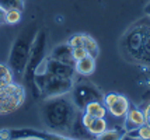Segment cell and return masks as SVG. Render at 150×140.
<instances>
[{
  "mask_svg": "<svg viewBox=\"0 0 150 140\" xmlns=\"http://www.w3.org/2000/svg\"><path fill=\"white\" fill-rule=\"evenodd\" d=\"M121 140H140V139H137V137H135V136H131V134H124V136H122V139Z\"/></svg>",
  "mask_w": 150,
  "mask_h": 140,
  "instance_id": "obj_28",
  "label": "cell"
},
{
  "mask_svg": "<svg viewBox=\"0 0 150 140\" xmlns=\"http://www.w3.org/2000/svg\"><path fill=\"white\" fill-rule=\"evenodd\" d=\"M124 134L115 129H107L97 136V140H121Z\"/></svg>",
  "mask_w": 150,
  "mask_h": 140,
  "instance_id": "obj_20",
  "label": "cell"
},
{
  "mask_svg": "<svg viewBox=\"0 0 150 140\" xmlns=\"http://www.w3.org/2000/svg\"><path fill=\"white\" fill-rule=\"evenodd\" d=\"M4 14H6V11L3 8H0V25L4 24Z\"/></svg>",
  "mask_w": 150,
  "mask_h": 140,
  "instance_id": "obj_29",
  "label": "cell"
},
{
  "mask_svg": "<svg viewBox=\"0 0 150 140\" xmlns=\"http://www.w3.org/2000/svg\"><path fill=\"white\" fill-rule=\"evenodd\" d=\"M144 14H146L147 17H150V1L144 6Z\"/></svg>",
  "mask_w": 150,
  "mask_h": 140,
  "instance_id": "obj_30",
  "label": "cell"
},
{
  "mask_svg": "<svg viewBox=\"0 0 150 140\" xmlns=\"http://www.w3.org/2000/svg\"><path fill=\"white\" fill-rule=\"evenodd\" d=\"M10 83H13V72L7 65L0 63V88L8 86Z\"/></svg>",
  "mask_w": 150,
  "mask_h": 140,
  "instance_id": "obj_18",
  "label": "cell"
},
{
  "mask_svg": "<svg viewBox=\"0 0 150 140\" xmlns=\"http://www.w3.org/2000/svg\"><path fill=\"white\" fill-rule=\"evenodd\" d=\"M10 136H11V140L25 139V137H37L41 140H74L65 134L55 133V132H44V130H38V129H30V127L10 129Z\"/></svg>",
  "mask_w": 150,
  "mask_h": 140,
  "instance_id": "obj_8",
  "label": "cell"
},
{
  "mask_svg": "<svg viewBox=\"0 0 150 140\" xmlns=\"http://www.w3.org/2000/svg\"><path fill=\"white\" fill-rule=\"evenodd\" d=\"M88 132L94 136H98L100 133H103L104 130L108 129V125H107V120L105 118H94L91 120V123L88 125Z\"/></svg>",
  "mask_w": 150,
  "mask_h": 140,
  "instance_id": "obj_17",
  "label": "cell"
},
{
  "mask_svg": "<svg viewBox=\"0 0 150 140\" xmlns=\"http://www.w3.org/2000/svg\"><path fill=\"white\" fill-rule=\"evenodd\" d=\"M72 55H73V59H74V62H77V60L83 59V58H86V56H88L87 51H86L83 46L73 48V49H72Z\"/></svg>",
  "mask_w": 150,
  "mask_h": 140,
  "instance_id": "obj_23",
  "label": "cell"
},
{
  "mask_svg": "<svg viewBox=\"0 0 150 140\" xmlns=\"http://www.w3.org/2000/svg\"><path fill=\"white\" fill-rule=\"evenodd\" d=\"M67 44L70 45V48H79V46H83V35H73L70 39L67 41Z\"/></svg>",
  "mask_w": 150,
  "mask_h": 140,
  "instance_id": "obj_24",
  "label": "cell"
},
{
  "mask_svg": "<svg viewBox=\"0 0 150 140\" xmlns=\"http://www.w3.org/2000/svg\"><path fill=\"white\" fill-rule=\"evenodd\" d=\"M37 32H38L37 23H30L16 38L13 46L10 49L8 65H7L10 67V70L13 72V74H17V76L24 74L27 62L30 58V52H31V46H33Z\"/></svg>",
  "mask_w": 150,
  "mask_h": 140,
  "instance_id": "obj_3",
  "label": "cell"
},
{
  "mask_svg": "<svg viewBox=\"0 0 150 140\" xmlns=\"http://www.w3.org/2000/svg\"><path fill=\"white\" fill-rule=\"evenodd\" d=\"M49 58L58 60V62H62L65 65H69V66H74V63H76L72 55V48H70V45L67 42L66 44H60V45L53 48L51 51Z\"/></svg>",
  "mask_w": 150,
  "mask_h": 140,
  "instance_id": "obj_11",
  "label": "cell"
},
{
  "mask_svg": "<svg viewBox=\"0 0 150 140\" xmlns=\"http://www.w3.org/2000/svg\"><path fill=\"white\" fill-rule=\"evenodd\" d=\"M83 112L88 113L91 118H105L107 108H105V105L101 101H93V102H88L86 105Z\"/></svg>",
  "mask_w": 150,
  "mask_h": 140,
  "instance_id": "obj_15",
  "label": "cell"
},
{
  "mask_svg": "<svg viewBox=\"0 0 150 140\" xmlns=\"http://www.w3.org/2000/svg\"><path fill=\"white\" fill-rule=\"evenodd\" d=\"M70 93H72V101L80 111H83L88 102L103 101V98H104L103 93L93 83L87 80H80L76 84H73Z\"/></svg>",
  "mask_w": 150,
  "mask_h": 140,
  "instance_id": "obj_7",
  "label": "cell"
},
{
  "mask_svg": "<svg viewBox=\"0 0 150 140\" xmlns=\"http://www.w3.org/2000/svg\"><path fill=\"white\" fill-rule=\"evenodd\" d=\"M83 48L87 51L88 56L91 58H97L98 53H100V46H98V42L93 37L90 35H83Z\"/></svg>",
  "mask_w": 150,
  "mask_h": 140,
  "instance_id": "obj_16",
  "label": "cell"
},
{
  "mask_svg": "<svg viewBox=\"0 0 150 140\" xmlns=\"http://www.w3.org/2000/svg\"><path fill=\"white\" fill-rule=\"evenodd\" d=\"M17 140H41V139H37V137H25V139H17Z\"/></svg>",
  "mask_w": 150,
  "mask_h": 140,
  "instance_id": "obj_31",
  "label": "cell"
},
{
  "mask_svg": "<svg viewBox=\"0 0 150 140\" xmlns=\"http://www.w3.org/2000/svg\"><path fill=\"white\" fill-rule=\"evenodd\" d=\"M46 39H48V32L46 30H38V32L35 35V39L33 42V46H31V52H30V58L27 62L25 70H24V80H25L27 86H30L33 88L35 94L38 95V90L34 84V77H35V72L38 66L42 63V60L45 59L46 56Z\"/></svg>",
  "mask_w": 150,
  "mask_h": 140,
  "instance_id": "obj_4",
  "label": "cell"
},
{
  "mask_svg": "<svg viewBox=\"0 0 150 140\" xmlns=\"http://www.w3.org/2000/svg\"><path fill=\"white\" fill-rule=\"evenodd\" d=\"M117 97H118V94L115 93H110V94H107V95H104V98H103V104L105 105V108H110L114 104V101L117 100Z\"/></svg>",
  "mask_w": 150,
  "mask_h": 140,
  "instance_id": "obj_25",
  "label": "cell"
},
{
  "mask_svg": "<svg viewBox=\"0 0 150 140\" xmlns=\"http://www.w3.org/2000/svg\"><path fill=\"white\" fill-rule=\"evenodd\" d=\"M81 112L72 101L65 95L49 97L44 101L41 107L42 120L45 126L55 133H60L67 136L74 119Z\"/></svg>",
  "mask_w": 150,
  "mask_h": 140,
  "instance_id": "obj_1",
  "label": "cell"
},
{
  "mask_svg": "<svg viewBox=\"0 0 150 140\" xmlns=\"http://www.w3.org/2000/svg\"><path fill=\"white\" fill-rule=\"evenodd\" d=\"M129 107H131V105H129L128 98L124 97V95H121V94H118L117 100L114 101V104H112L110 108H107V109L110 111V113H111L112 116H115V118H122V116L126 115Z\"/></svg>",
  "mask_w": 150,
  "mask_h": 140,
  "instance_id": "obj_13",
  "label": "cell"
},
{
  "mask_svg": "<svg viewBox=\"0 0 150 140\" xmlns=\"http://www.w3.org/2000/svg\"><path fill=\"white\" fill-rule=\"evenodd\" d=\"M121 48L131 60L150 66V17L139 20L125 32Z\"/></svg>",
  "mask_w": 150,
  "mask_h": 140,
  "instance_id": "obj_2",
  "label": "cell"
},
{
  "mask_svg": "<svg viewBox=\"0 0 150 140\" xmlns=\"http://www.w3.org/2000/svg\"><path fill=\"white\" fill-rule=\"evenodd\" d=\"M34 84L37 87L38 93L45 98L56 97V95H65V94L70 93L73 88L72 79L56 77V76H53L51 73L35 74Z\"/></svg>",
  "mask_w": 150,
  "mask_h": 140,
  "instance_id": "obj_5",
  "label": "cell"
},
{
  "mask_svg": "<svg viewBox=\"0 0 150 140\" xmlns=\"http://www.w3.org/2000/svg\"><path fill=\"white\" fill-rule=\"evenodd\" d=\"M144 119H146V123L150 126V104L144 109Z\"/></svg>",
  "mask_w": 150,
  "mask_h": 140,
  "instance_id": "obj_27",
  "label": "cell"
},
{
  "mask_svg": "<svg viewBox=\"0 0 150 140\" xmlns=\"http://www.w3.org/2000/svg\"><path fill=\"white\" fill-rule=\"evenodd\" d=\"M144 123H146L144 112H142L140 109H137L136 107H129L128 112L125 115V125H124L125 132L129 133L132 130H136L137 127H140Z\"/></svg>",
  "mask_w": 150,
  "mask_h": 140,
  "instance_id": "obj_10",
  "label": "cell"
},
{
  "mask_svg": "<svg viewBox=\"0 0 150 140\" xmlns=\"http://www.w3.org/2000/svg\"><path fill=\"white\" fill-rule=\"evenodd\" d=\"M44 69H45V73H51L56 77H62V79H72L76 74V70H74V66H69V65H65L62 62H58V60L52 59V58H48L44 62Z\"/></svg>",
  "mask_w": 150,
  "mask_h": 140,
  "instance_id": "obj_9",
  "label": "cell"
},
{
  "mask_svg": "<svg viewBox=\"0 0 150 140\" xmlns=\"http://www.w3.org/2000/svg\"><path fill=\"white\" fill-rule=\"evenodd\" d=\"M23 7H24V0H0V8H3L4 11L11 8L23 10Z\"/></svg>",
  "mask_w": 150,
  "mask_h": 140,
  "instance_id": "obj_21",
  "label": "cell"
},
{
  "mask_svg": "<svg viewBox=\"0 0 150 140\" xmlns=\"http://www.w3.org/2000/svg\"><path fill=\"white\" fill-rule=\"evenodd\" d=\"M20 20H21V10H18V8L7 10L4 14V23H7V24H17Z\"/></svg>",
  "mask_w": 150,
  "mask_h": 140,
  "instance_id": "obj_22",
  "label": "cell"
},
{
  "mask_svg": "<svg viewBox=\"0 0 150 140\" xmlns=\"http://www.w3.org/2000/svg\"><path fill=\"white\" fill-rule=\"evenodd\" d=\"M128 134L135 136V137H137V139H140V140H150V126L147 123H144L140 127H137L136 130L129 132Z\"/></svg>",
  "mask_w": 150,
  "mask_h": 140,
  "instance_id": "obj_19",
  "label": "cell"
},
{
  "mask_svg": "<svg viewBox=\"0 0 150 140\" xmlns=\"http://www.w3.org/2000/svg\"><path fill=\"white\" fill-rule=\"evenodd\" d=\"M80 115H81V112L79 113V116L74 119V122H73V125H72V129H70V132H69L67 136L74 140H97V136L91 134L88 132V129L83 125Z\"/></svg>",
  "mask_w": 150,
  "mask_h": 140,
  "instance_id": "obj_12",
  "label": "cell"
},
{
  "mask_svg": "<svg viewBox=\"0 0 150 140\" xmlns=\"http://www.w3.org/2000/svg\"><path fill=\"white\" fill-rule=\"evenodd\" d=\"M0 140H11L10 129H1L0 130Z\"/></svg>",
  "mask_w": 150,
  "mask_h": 140,
  "instance_id": "obj_26",
  "label": "cell"
},
{
  "mask_svg": "<svg viewBox=\"0 0 150 140\" xmlns=\"http://www.w3.org/2000/svg\"><path fill=\"white\" fill-rule=\"evenodd\" d=\"M94 69H96V59L91 56H86L74 63V70L80 76H88L94 72Z\"/></svg>",
  "mask_w": 150,
  "mask_h": 140,
  "instance_id": "obj_14",
  "label": "cell"
},
{
  "mask_svg": "<svg viewBox=\"0 0 150 140\" xmlns=\"http://www.w3.org/2000/svg\"><path fill=\"white\" fill-rule=\"evenodd\" d=\"M25 101V90L24 87L16 83H10L8 86L0 88V115L16 112Z\"/></svg>",
  "mask_w": 150,
  "mask_h": 140,
  "instance_id": "obj_6",
  "label": "cell"
}]
</instances>
